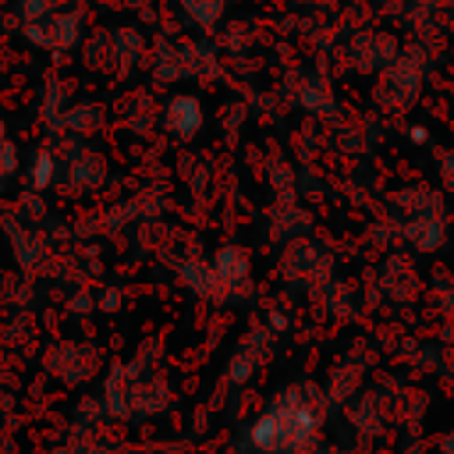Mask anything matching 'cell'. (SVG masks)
<instances>
[{
    "label": "cell",
    "mask_w": 454,
    "mask_h": 454,
    "mask_svg": "<svg viewBox=\"0 0 454 454\" xmlns=\"http://www.w3.org/2000/svg\"><path fill=\"white\" fill-rule=\"evenodd\" d=\"M316 426H319V415L301 397L287 394L252 422L248 436L266 454H294L312 440Z\"/></svg>",
    "instance_id": "obj_1"
},
{
    "label": "cell",
    "mask_w": 454,
    "mask_h": 454,
    "mask_svg": "<svg viewBox=\"0 0 454 454\" xmlns=\"http://www.w3.org/2000/svg\"><path fill=\"white\" fill-rule=\"evenodd\" d=\"M25 39L39 50H71L82 39V14L78 11H53L39 21H25Z\"/></svg>",
    "instance_id": "obj_2"
},
{
    "label": "cell",
    "mask_w": 454,
    "mask_h": 454,
    "mask_svg": "<svg viewBox=\"0 0 454 454\" xmlns=\"http://www.w3.org/2000/svg\"><path fill=\"white\" fill-rule=\"evenodd\" d=\"M415 85H419V64H411V53L397 57L383 67V85H380V96H387V103H408L415 96Z\"/></svg>",
    "instance_id": "obj_3"
},
{
    "label": "cell",
    "mask_w": 454,
    "mask_h": 454,
    "mask_svg": "<svg viewBox=\"0 0 454 454\" xmlns=\"http://www.w3.org/2000/svg\"><path fill=\"white\" fill-rule=\"evenodd\" d=\"M163 128L177 138H192L202 128V103L195 96H174L163 106Z\"/></svg>",
    "instance_id": "obj_4"
},
{
    "label": "cell",
    "mask_w": 454,
    "mask_h": 454,
    "mask_svg": "<svg viewBox=\"0 0 454 454\" xmlns=\"http://www.w3.org/2000/svg\"><path fill=\"white\" fill-rule=\"evenodd\" d=\"M351 57L358 67H387L394 60V43L387 35H358L351 43Z\"/></svg>",
    "instance_id": "obj_5"
},
{
    "label": "cell",
    "mask_w": 454,
    "mask_h": 454,
    "mask_svg": "<svg viewBox=\"0 0 454 454\" xmlns=\"http://www.w3.org/2000/svg\"><path fill=\"white\" fill-rule=\"evenodd\" d=\"M213 270H216V277H220L223 284H238V280H245V273H248V259H245L238 248H220Z\"/></svg>",
    "instance_id": "obj_6"
},
{
    "label": "cell",
    "mask_w": 454,
    "mask_h": 454,
    "mask_svg": "<svg viewBox=\"0 0 454 454\" xmlns=\"http://www.w3.org/2000/svg\"><path fill=\"white\" fill-rule=\"evenodd\" d=\"M181 7H184V14H188L195 25L209 28V25H216V21H220V14H223L227 0H181Z\"/></svg>",
    "instance_id": "obj_7"
},
{
    "label": "cell",
    "mask_w": 454,
    "mask_h": 454,
    "mask_svg": "<svg viewBox=\"0 0 454 454\" xmlns=\"http://www.w3.org/2000/svg\"><path fill=\"white\" fill-rule=\"evenodd\" d=\"M32 184L35 188H50L53 181H57V156L50 153V149H43V153H35V160H32Z\"/></svg>",
    "instance_id": "obj_8"
},
{
    "label": "cell",
    "mask_w": 454,
    "mask_h": 454,
    "mask_svg": "<svg viewBox=\"0 0 454 454\" xmlns=\"http://www.w3.org/2000/svg\"><path fill=\"white\" fill-rule=\"evenodd\" d=\"M14 170H18V149H14V142L7 138V128H4V121H0V181H7Z\"/></svg>",
    "instance_id": "obj_9"
},
{
    "label": "cell",
    "mask_w": 454,
    "mask_h": 454,
    "mask_svg": "<svg viewBox=\"0 0 454 454\" xmlns=\"http://www.w3.org/2000/svg\"><path fill=\"white\" fill-rule=\"evenodd\" d=\"M57 4L60 0H18V14H21V21H39V18L53 14Z\"/></svg>",
    "instance_id": "obj_10"
},
{
    "label": "cell",
    "mask_w": 454,
    "mask_h": 454,
    "mask_svg": "<svg viewBox=\"0 0 454 454\" xmlns=\"http://www.w3.org/2000/svg\"><path fill=\"white\" fill-rule=\"evenodd\" d=\"M305 4H309V0H305Z\"/></svg>",
    "instance_id": "obj_11"
}]
</instances>
